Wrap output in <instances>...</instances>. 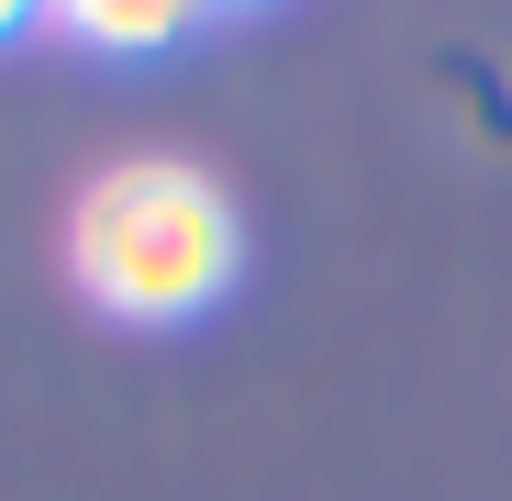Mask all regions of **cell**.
I'll use <instances>...</instances> for the list:
<instances>
[{
	"mask_svg": "<svg viewBox=\"0 0 512 501\" xmlns=\"http://www.w3.org/2000/svg\"><path fill=\"white\" fill-rule=\"evenodd\" d=\"M67 279L112 323H190L245 279V212L190 156H123L67 212Z\"/></svg>",
	"mask_w": 512,
	"mask_h": 501,
	"instance_id": "6da1fadb",
	"label": "cell"
},
{
	"mask_svg": "<svg viewBox=\"0 0 512 501\" xmlns=\"http://www.w3.org/2000/svg\"><path fill=\"white\" fill-rule=\"evenodd\" d=\"M201 23V0H45V34H67L78 56H167Z\"/></svg>",
	"mask_w": 512,
	"mask_h": 501,
	"instance_id": "7a4b0ae2",
	"label": "cell"
},
{
	"mask_svg": "<svg viewBox=\"0 0 512 501\" xmlns=\"http://www.w3.org/2000/svg\"><path fill=\"white\" fill-rule=\"evenodd\" d=\"M23 23H45V0H0V45H12Z\"/></svg>",
	"mask_w": 512,
	"mask_h": 501,
	"instance_id": "3957f363",
	"label": "cell"
},
{
	"mask_svg": "<svg viewBox=\"0 0 512 501\" xmlns=\"http://www.w3.org/2000/svg\"><path fill=\"white\" fill-rule=\"evenodd\" d=\"M201 12H256V0H201Z\"/></svg>",
	"mask_w": 512,
	"mask_h": 501,
	"instance_id": "277c9868",
	"label": "cell"
}]
</instances>
